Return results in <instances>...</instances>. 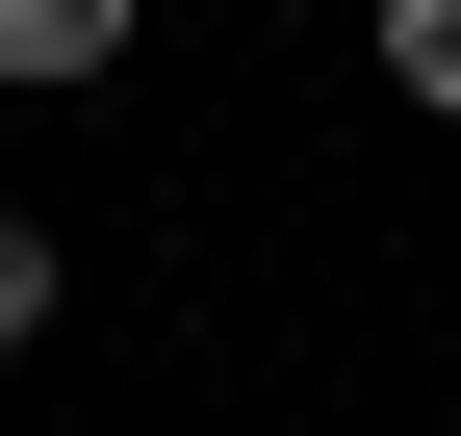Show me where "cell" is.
Returning a JSON list of instances; mask_svg holds the SVG:
<instances>
[{
    "label": "cell",
    "instance_id": "obj_3",
    "mask_svg": "<svg viewBox=\"0 0 461 436\" xmlns=\"http://www.w3.org/2000/svg\"><path fill=\"white\" fill-rule=\"evenodd\" d=\"M51 308H77V257H51V232H26V205H0V359H26V334H51Z\"/></svg>",
    "mask_w": 461,
    "mask_h": 436
},
{
    "label": "cell",
    "instance_id": "obj_2",
    "mask_svg": "<svg viewBox=\"0 0 461 436\" xmlns=\"http://www.w3.org/2000/svg\"><path fill=\"white\" fill-rule=\"evenodd\" d=\"M359 51H384V103H436V129H461V0H359Z\"/></svg>",
    "mask_w": 461,
    "mask_h": 436
},
{
    "label": "cell",
    "instance_id": "obj_1",
    "mask_svg": "<svg viewBox=\"0 0 461 436\" xmlns=\"http://www.w3.org/2000/svg\"><path fill=\"white\" fill-rule=\"evenodd\" d=\"M129 26H154V0H0V77H26V103H77Z\"/></svg>",
    "mask_w": 461,
    "mask_h": 436
}]
</instances>
